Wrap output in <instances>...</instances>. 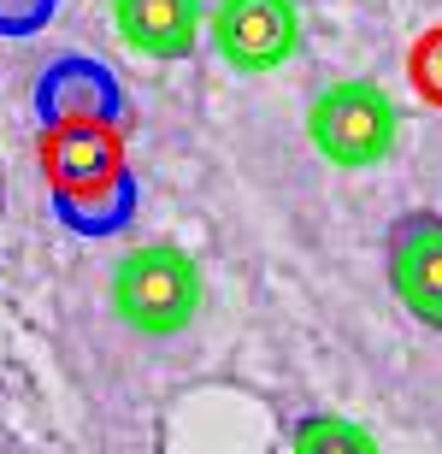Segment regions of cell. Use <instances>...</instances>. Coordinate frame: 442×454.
Instances as JSON below:
<instances>
[{"mask_svg": "<svg viewBox=\"0 0 442 454\" xmlns=\"http://www.w3.org/2000/svg\"><path fill=\"white\" fill-rule=\"evenodd\" d=\"M42 177L53 219L71 236H119L136 224L142 184L124 153V130L106 124H42Z\"/></svg>", "mask_w": 442, "mask_h": 454, "instance_id": "cell-1", "label": "cell"}, {"mask_svg": "<svg viewBox=\"0 0 442 454\" xmlns=\"http://www.w3.org/2000/svg\"><path fill=\"white\" fill-rule=\"evenodd\" d=\"M112 313L136 337H177L201 313V266L177 242H142L112 266Z\"/></svg>", "mask_w": 442, "mask_h": 454, "instance_id": "cell-2", "label": "cell"}, {"mask_svg": "<svg viewBox=\"0 0 442 454\" xmlns=\"http://www.w3.org/2000/svg\"><path fill=\"white\" fill-rule=\"evenodd\" d=\"M306 136H313L319 160L342 171H372L395 153L401 113H395L390 89H377L372 77H342L306 101Z\"/></svg>", "mask_w": 442, "mask_h": 454, "instance_id": "cell-3", "label": "cell"}, {"mask_svg": "<svg viewBox=\"0 0 442 454\" xmlns=\"http://www.w3.org/2000/svg\"><path fill=\"white\" fill-rule=\"evenodd\" d=\"M35 124H106V130H130L136 101L124 77L95 53H59L35 71Z\"/></svg>", "mask_w": 442, "mask_h": 454, "instance_id": "cell-4", "label": "cell"}, {"mask_svg": "<svg viewBox=\"0 0 442 454\" xmlns=\"http://www.w3.org/2000/svg\"><path fill=\"white\" fill-rule=\"evenodd\" d=\"M206 42L242 77L283 71L301 53V6L295 0H219L206 12Z\"/></svg>", "mask_w": 442, "mask_h": 454, "instance_id": "cell-5", "label": "cell"}, {"mask_svg": "<svg viewBox=\"0 0 442 454\" xmlns=\"http://www.w3.org/2000/svg\"><path fill=\"white\" fill-rule=\"evenodd\" d=\"M384 278L413 325L442 337V213L407 207L384 231Z\"/></svg>", "mask_w": 442, "mask_h": 454, "instance_id": "cell-6", "label": "cell"}, {"mask_svg": "<svg viewBox=\"0 0 442 454\" xmlns=\"http://www.w3.org/2000/svg\"><path fill=\"white\" fill-rule=\"evenodd\" d=\"M206 6L201 0H112V30L130 53L177 66L201 48Z\"/></svg>", "mask_w": 442, "mask_h": 454, "instance_id": "cell-7", "label": "cell"}, {"mask_svg": "<svg viewBox=\"0 0 442 454\" xmlns=\"http://www.w3.org/2000/svg\"><path fill=\"white\" fill-rule=\"evenodd\" d=\"M290 454H384V449L360 419L330 413V407H306L290 419Z\"/></svg>", "mask_w": 442, "mask_h": 454, "instance_id": "cell-8", "label": "cell"}, {"mask_svg": "<svg viewBox=\"0 0 442 454\" xmlns=\"http://www.w3.org/2000/svg\"><path fill=\"white\" fill-rule=\"evenodd\" d=\"M59 18V0H0V42H30Z\"/></svg>", "mask_w": 442, "mask_h": 454, "instance_id": "cell-9", "label": "cell"}, {"mask_svg": "<svg viewBox=\"0 0 442 454\" xmlns=\"http://www.w3.org/2000/svg\"><path fill=\"white\" fill-rule=\"evenodd\" d=\"M407 71H413V83H419V95L442 106V24H437V30H425L419 42H413Z\"/></svg>", "mask_w": 442, "mask_h": 454, "instance_id": "cell-10", "label": "cell"}, {"mask_svg": "<svg viewBox=\"0 0 442 454\" xmlns=\"http://www.w3.org/2000/svg\"><path fill=\"white\" fill-rule=\"evenodd\" d=\"M0 213H6V177H0Z\"/></svg>", "mask_w": 442, "mask_h": 454, "instance_id": "cell-11", "label": "cell"}]
</instances>
